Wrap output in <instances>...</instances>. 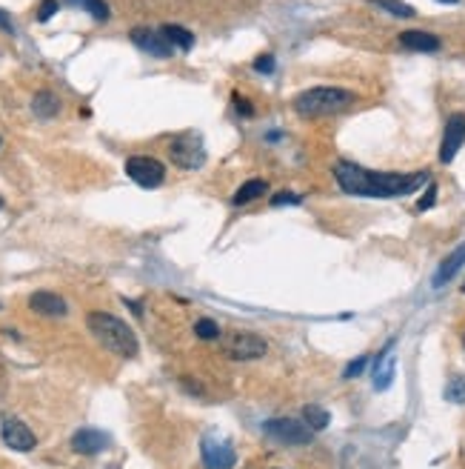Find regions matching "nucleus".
<instances>
[{
  "instance_id": "obj_29",
  "label": "nucleus",
  "mask_w": 465,
  "mask_h": 469,
  "mask_svg": "<svg viewBox=\"0 0 465 469\" xmlns=\"http://www.w3.org/2000/svg\"><path fill=\"white\" fill-rule=\"evenodd\" d=\"M57 9H60L57 0H43V4H40V12H37V21H40V23H46V21H49Z\"/></svg>"
},
{
  "instance_id": "obj_23",
  "label": "nucleus",
  "mask_w": 465,
  "mask_h": 469,
  "mask_svg": "<svg viewBox=\"0 0 465 469\" xmlns=\"http://www.w3.org/2000/svg\"><path fill=\"white\" fill-rule=\"evenodd\" d=\"M445 398L451 400V404H465V375H457V378L448 381Z\"/></svg>"
},
{
  "instance_id": "obj_1",
  "label": "nucleus",
  "mask_w": 465,
  "mask_h": 469,
  "mask_svg": "<svg viewBox=\"0 0 465 469\" xmlns=\"http://www.w3.org/2000/svg\"><path fill=\"white\" fill-rule=\"evenodd\" d=\"M334 178L340 183V189L346 195H357V197H403L411 195L417 189H423L428 183V172H374L365 169L360 163H348L340 161L334 163Z\"/></svg>"
},
{
  "instance_id": "obj_12",
  "label": "nucleus",
  "mask_w": 465,
  "mask_h": 469,
  "mask_svg": "<svg viewBox=\"0 0 465 469\" xmlns=\"http://www.w3.org/2000/svg\"><path fill=\"white\" fill-rule=\"evenodd\" d=\"M71 446H74V452H81V455H98V452H103L109 446V435L100 432V429H81V432H74Z\"/></svg>"
},
{
  "instance_id": "obj_22",
  "label": "nucleus",
  "mask_w": 465,
  "mask_h": 469,
  "mask_svg": "<svg viewBox=\"0 0 465 469\" xmlns=\"http://www.w3.org/2000/svg\"><path fill=\"white\" fill-rule=\"evenodd\" d=\"M66 4H71L77 9H86L95 21H109V6L103 4V0H66Z\"/></svg>"
},
{
  "instance_id": "obj_26",
  "label": "nucleus",
  "mask_w": 465,
  "mask_h": 469,
  "mask_svg": "<svg viewBox=\"0 0 465 469\" xmlns=\"http://www.w3.org/2000/svg\"><path fill=\"white\" fill-rule=\"evenodd\" d=\"M368 366V355H360V358H354L348 366H346V372H343V378H357V375H363V369Z\"/></svg>"
},
{
  "instance_id": "obj_11",
  "label": "nucleus",
  "mask_w": 465,
  "mask_h": 469,
  "mask_svg": "<svg viewBox=\"0 0 465 469\" xmlns=\"http://www.w3.org/2000/svg\"><path fill=\"white\" fill-rule=\"evenodd\" d=\"M4 441H6L12 449H20V452L35 449V444H37L35 432H32L23 421H18V418H4Z\"/></svg>"
},
{
  "instance_id": "obj_18",
  "label": "nucleus",
  "mask_w": 465,
  "mask_h": 469,
  "mask_svg": "<svg viewBox=\"0 0 465 469\" xmlns=\"http://www.w3.org/2000/svg\"><path fill=\"white\" fill-rule=\"evenodd\" d=\"M266 189H269L266 180H249V183H243V186L235 192V197H231V200H235V207H243V204H252V200L263 197Z\"/></svg>"
},
{
  "instance_id": "obj_15",
  "label": "nucleus",
  "mask_w": 465,
  "mask_h": 469,
  "mask_svg": "<svg viewBox=\"0 0 465 469\" xmlns=\"http://www.w3.org/2000/svg\"><path fill=\"white\" fill-rule=\"evenodd\" d=\"M400 43H403L406 49H411V52H425V54L440 52V46H442L437 35L423 32V29H408V32H403V35H400Z\"/></svg>"
},
{
  "instance_id": "obj_30",
  "label": "nucleus",
  "mask_w": 465,
  "mask_h": 469,
  "mask_svg": "<svg viewBox=\"0 0 465 469\" xmlns=\"http://www.w3.org/2000/svg\"><path fill=\"white\" fill-rule=\"evenodd\" d=\"M0 29H4V32H9V35H15V21L4 12V9H0Z\"/></svg>"
},
{
  "instance_id": "obj_5",
  "label": "nucleus",
  "mask_w": 465,
  "mask_h": 469,
  "mask_svg": "<svg viewBox=\"0 0 465 469\" xmlns=\"http://www.w3.org/2000/svg\"><path fill=\"white\" fill-rule=\"evenodd\" d=\"M169 155L172 161L180 166V169H200L206 163V149H203V141L194 132H186V135H177L172 144H169Z\"/></svg>"
},
{
  "instance_id": "obj_6",
  "label": "nucleus",
  "mask_w": 465,
  "mask_h": 469,
  "mask_svg": "<svg viewBox=\"0 0 465 469\" xmlns=\"http://www.w3.org/2000/svg\"><path fill=\"white\" fill-rule=\"evenodd\" d=\"M126 175L143 186V189H154V186H160L166 180V166L160 161H154V158H146V155H134L126 161Z\"/></svg>"
},
{
  "instance_id": "obj_8",
  "label": "nucleus",
  "mask_w": 465,
  "mask_h": 469,
  "mask_svg": "<svg viewBox=\"0 0 465 469\" xmlns=\"http://www.w3.org/2000/svg\"><path fill=\"white\" fill-rule=\"evenodd\" d=\"M131 43L137 46V49H143L146 54H151V57H172L177 49L166 40V35L160 32V29H148V26H140V29H134L131 32Z\"/></svg>"
},
{
  "instance_id": "obj_24",
  "label": "nucleus",
  "mask_w": 465,
  "mask_h": 469,
  "mask_svg": "<svg viewBox=\"0 0 465 469\" xmlns=\"http://www.w3.org/2000/svg\"><path fill=\"white\" fill-rule=\"evenodd\" d=\"M194 335H197V338H203V341H214V338H220V326L214 320H208V318H200L194 323Z\"/></svg>"
},
{
  "instance_id": "obj_3",
  "label": "nucleus",
  "mask_w": 465,
  "mask_h": 469,
  "mask_svg": "<svg viewBox=\"0 0 465 469\" xmlns=\"http://www.w3.org/2000/svg\"><path fill=\"white\" fill-rule=\"evenodd\" d=\"M354 92L340 86H314L294 98V109L302 117H320V115H337L354 103Z\"/></svg>"
},
{
  "instance_id": "obj_16",
  "label": "nucleus",
  "mask_w": 465,
  "mask_h": 469,
  "mask_svg": "<svg viewBox=\"0 0 465 469\" xmlns=\"http://www.w3.org/2000/svg\"><path fill=\"white\" fill-rule=\"evenodd\" d=\"M29 306L35 309V312H40V315H49V318H60V315H66V301L60 298V295H54V292H35L32 298H29Z\"/></svg>"
},
{
  "instance_id": "obj_17",
  "label": "nucleus",
  "mask_w": 465,
  "mask_h": 469,
  "mask_svg": "<svg viewBox=\"0 0 465 469\" xmlns=\"http://www.w3.org/2000/svg\"><path fill=\"white\" fill-rule=\"evenodd\" d=\"M32 112H35L40 120L54 117V115L60 112V100H57V95H52V92H37V95L32 98Z\"/></svg>"
},
{
  "instance_id": "obj_19",
  "label": "nucleus",
  "mask_w": 465,
  "mask_h": 469,
  "mask_svg": "<svg viewBox=\"0 0 465 469\" xmlns=\"http://www.w3.org/2000/svg\"><path fill=\"white\" fill-rule=\"evenodd\" d=\"M160 32H163V35H166V40H169L175 49H180V52H189V49L194 46V35H192L189 29H183V26L169 23V26H163Z\"/></svg>"
},
{
  "instance_id": "obj_4",
  "label": "nucleus",
  "mask_w": 465,
  "mask_h": 469,
  "mask_svg": "<svg viewBox=\"0 0 465 469\" xmlns=\"http://www.w3.org/2000/svg\"><path fill=\"white\" fill-rule=\"evenodd\" d=\"M263 429L271 441L286 444V446H305V444H312V435H314V429L300 418H274Z\"/></svg>"
},
{
  "instance_id": "obj_13",
  "label": "nucleus",
  "mask_w": 465,
  "mask_h": 469,
  "mask_svg": "<svg viewBox=\"0 0 465 469\" xmlns=\"http://www.w3.org/2000/svg\"><path fill=\"white\" fill-rule=\"evenodd\" d=\"M394 366H397V361H394V341H389L385 344V349H382V355L377 358V369H374V389H389L392 386V381H394Z\"/></svg>"
},
{
  "instance_id": "obj_28",
  "label": "nucleus",
  "mask_w": 465,
  "mask_h": 469,
  "mask_svg": "<svg viewBox=\"0 0 465 469\" xmlns=\"http://www.w3.org/2000/svg\"><path fill=\"white\" fill-rule=\"evenodd\" d=\"M274 66H277L274 54H260V57L254 60V69H257L260 75H271V72H274Z\"/></svg>"
},
{
  "instance_id": "obj_7",
  "label": "nucleus",
  "mask_w": 465,
  "mask_h": 469,
  "mask_svg": "<svg viewBox=\"0 0 465 469\" xmlns=\"http://www.w3.org/2000/svg\"><path fill=\"white\" fill-rule=\"evenodd\" d=\"M200 455H203V463L206 469H231L237 463V452L228 441L223 438H206L200 444Z\"/></svg>"
},
{
  "instance_id": "obj_27",
  "label": "nucleus",
  "mask_w": 465,
  "mask_h": 469,
  "mask_svg": "<svg viewBox=\"0 0 465 469\" xmlns=\"http://www.w3.org/2000/svg\"><path fill=\"white\" fill-rule=\"evenodd\" d=\"M283 204L297 207V204H302V197H300V195H294V192H277V195L271 197V207H283Z\"/></svg>"
},
{
  "instance_id": "obj_31",
  "label": "nucleus",
  "mask_w": 465,
  "mask_h": 469,
  "mask_svg": "<svg viewBox=\"0 0 465 469\" xmlns=\"http://www.w3.org/2000/svg\"><path fill=\"white\" fill-rule=\"evenodd\" d=\"M235 106H237V112H240V115H254L252 103H249V100H243L240 95H235Z\"/></svg>"
},
{
  "instance_id": "obj_32",
  "label": "nucleus",
  "mask_w": 465,
  "mask_h": 469,
  "mask_svg": "<svg viewBox=\"0 0 465 469\" xmlns=\"http://www.w3.org/2000/svg\"><path fill=\"white\" fill-rule=\"evenodd\" d=\"M440 4H457V0H440Z\"/></svg>"
},
{
  "instance_id": "obj_25",
  "label": "nucleus",
  "mask_w": 465,
  "mask_h": 469,
  "mask_svg": "<svg viewBox=\"0 0 465 469\" xmlns=\"http://www.w3.org/2000/svg\"><path fill=\"white\" fill-rule=\"evenodd\" d=\"M437 204V183H428L425 186V195L417 200V212H425V209H431Z\"/></svg>"
},
{
  "instance_id": "obj_9",
  "label": "nucleus",
  "mask_w": 465,
  "mask_h": 469,
  "mask_svg": "<svg viewBox=\"0 0 465 469\" xmlns=\"http://www.w3.org/2000/svg\"><path fill=\"white\" fill-rule=\"evenodd\" d=\"M465 144V115L457 112L445 120V132H442V146H440V161L442 163H451L457 158V152L462 149Z\"/></svg>"
},
{
  "instance_id": "obj_2",
  "label": "nucleus",
  "mask_w": 465,
  "mask_h": 469,
  "mask_svg": "<svg viewBox=\"0 0 465 469\" xmlns=\"http://www.w3.org/2000/svg\"><path fill=\"white\" fill-rule=\"evenodd\" d=\"M86 323H89L95 338L106 349H112L114 355H123V358H134L137 355V338H134V332H131V326L126 320H120V318H114L109 312H89Z\"/></svg>"
},
{
  "instance_id": "obj_34",
  "label": "nucleus",
  "mask_w": 465,
  "mask_h": 469,
  "mask_svg": "<svg viewBox=\"0 0 465 469\" xmlns=\"http://www.w3.org/2000/svg\"><path fill=\"white\" fill-rule=\"evenodd\" d=\"M462 292H465V286H462Z\"/></svg>"
},
{
  "instance_id": "obj_10",
  "label": "nucleus",
  "mask_w": 465,
  "mask_h": 469,
  "mask_svg": "<svg viewBox=\"0 0 465 469\" xmlns=\"http://www.w3.org/2000/svg\"><path fill=\"white\" fill-rule=\"evenodd\" d=\"M269 352V344L263 338H257V335H237L235 341H231L228 347V355L235 361H254V358H263Z\"/></svg>"
},
{
  "instance_id": "obj_33",
  "label": "nucleus",
  "mask_w": 465,
  "mask_h": 469,
  "mask_svg": "<svg viewBox=\"0 0 465 469\" xmlns=\"http://www.w3.org/2000/svg\"><path fill=\"white\" fill-rule=\"evenodd\" d=\"M0 209H4V197H0Z\"/></svg>"
},
{
  "instance_id": "obj_20",
  "label": "nucleus",
  "mask_w": 465,
  "mask_h": 469,
  "mask_svg": "<svg viewBox=\"0 0 465 469\" xmlns=\"http://www.w3.org/2000/svg\"><path fill=\"white\" fill-rule=\"evenodd\" d=\"M302 421H305L308 427H312L314 432H320V429L329 427L331 415H329V410H323V407H317V404H308V407L302 410Z\"/></svg>"
},
{
  "instance_id": "obj_14",
  "label": "nucleus",
  "mask_w": 465,
  "mask_h": 469,
  "mask_svg": "<svg viewBox=\"0 0 465 469\" xmlns=\"http://www.w3.org/2000/svg\"><path fill=\"white\" fill-rule=\"evenodd\" d=\"M462 266H465V243H459V246H457V249H454V252H451V255L440 263V270L434 272L431 286H434V289H442V286H445V284H448V281H451V278L462 270Z\"/></svg>"
},
{
  "instance_id": "obj_21",
  "label": "nucleus",
  "mask_w": 465,
  "mask_h": 469,
  "mask_svg": "<svg viewBox=\"0 0 465 469\" xmlns=\"http://www.w3.org/2000/svg\"><path fill=\"white\" fill-rule=\"evenodd\" d=\"M368 4L382 9V12H389V15H394V18H414L417 15L408 4H403V0H368Z\"/></svg>"
}]
</instances>
